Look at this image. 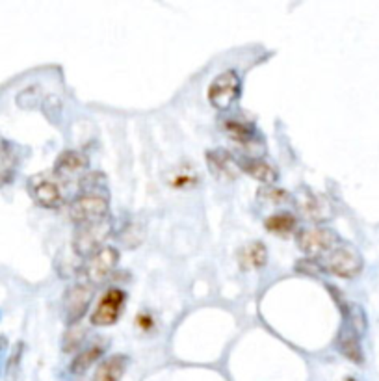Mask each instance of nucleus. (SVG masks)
Returning <instances> with one entry per match:
<instances>
[{
	"label": "nucleus",
	"mask_w": 379,
	"mask_h": 381,
	"mask_svg": "<svg viewBox=\"0 0 379 381\" xmlns=\"http://www.w3.org/2000/svg\"><path fill=\"white\" fill-rule=\"evenodd\" d=\"M110 193H108L106 177L101 171L86 173L80 179V192L73 199L69 216L77 225L99 222L110 216Z\"/></svg>",
	"instance_id": "obj_1"
},
{
	"label": "nucleus",
	"mask_w": 379,
	"mask_h": 381,
	"mask_svg": "<svg viewBox=\"0 0 379 381\" xmlns=\"http://www.w3.org/2000/svg\"><path fill=\"white\" fill-rule=\"evenodd\" d=\"M112 216H106V218L99 219V222L77 225V231H75V236H73V248H75L77 255L92 257L95 251L103 248V242L112 234Z\"/></svg>",
	"instance_id": "obj_2"
},
{
	"label": "nucleus",
	"mask_w": 379,
	"mask_h": 381,
	"mask_svg": "<svg viewBox=\"0 0 379 381\" xmlns=\"http://www.w3.org/2000/svg\"><path fill=\"white\" fill-rule=\"evenodd\" d=\"M316 260L322 272H329L338 277H354L363 268V257L357 248L349 244H338L328 255H323Z\"/></svg>",
	"instance_id": "obj_3"
},
{
	"label": "nucleus",
	"mask_w": 379,
	"mask_h": 381,
	"mask_svg": "<svg viewBox=\"0 0 379 381\" xmlns=\"http://www.w3.org/2000/svg\"><path fill=\"white\" fill-rule=\"evenodd\" d=\"M340 244L337 231L325 225H311L297 233V246L309 259H320Z\"/></svg>",
	"instance_id": "obj_4"
},
{
	"label": "nucleus",
	"mask_w": 379,
	"mask_h": 381,
	"mask_svg": "<svg viewBox=\"0 0 379 381\" xmlns=\"http://www.w3.org/2000/svg\"><path fill=\"white\" fill-rule=\"evenodd\" d=\"M119 262V251L112 246H104L99 251L87 257V262L80 270V279L97 286L99 283L106 281Z\"/></svg>",
	"instance_id": "obj_5"
},
{
	"label": "nucleus",
	"mask_w": 379,
	"mask_h": 381,
	"mask_svg": "<svg viewBox=\"0 0 379 381\" xmlns=\"http://www.w3.org/2000/svg\"><path fill=\"white\" fill-rule=\"evenodd\" d=\"M28 190L37 205L45 209H60L66 199L62 183L54 177V173H37L28 181Z\"/></svg>",
	"instance_id": "obj_6"
},
{
	"label": "nucleus",
	"mask_w": 379,
	"mask_h": 381,
	"mask_svg": "<svg viewBox=\"0 0 379 381\" xmlns=\"http://www.w3.org/2000/svg\"><path fill=\"white\" fill-rule=\"evenodd\" d=\"M240 75L235 69H227V71L220 73L211 82V86H209V101L218 110H227L240 97Z\"/></svg>",
	"instance_id": "obj_7"
},
{
	"label": "nucleus",
	"mask_w": 379,
	"mask_h": 381,
	"mask_svg": "<svg viewBox=\"0 0 379 381\" xmlns=\"http://www.w3.org/2000/svg\"><path fill=\"white\" fill-rule=\"evenodd\" d=\"M95 289L97 286H93L92 283H87L80 277L67 289L66 298H63V310H66V318L69 324H77L78 320H82V316L92 305Z\"/></svg>",
	"instance_id": "obj_8"
},
{
	"label": "nucleus",
	"mask_w": 379,
	"mask_h": 381,
	"mask_svg": "<svg viewBox=\"0 0 379 381\" xmlns=\"http://www.w3.org/2000/svg\"><path fill=\"white\" fill-rule=\"evenodd\" d=\"M125 301H127V292L121 289H108L103 296H101V300H99L97 307L89 316V320H92L93 325H112L113 322L118 320L119 316H121V310L125 307Z\"/></svg>",
	"instance_id": "obj_9"
},
{
	"label": "nucleus",
	"mask_w": 379,
	"mask_h": 381,
	"mask_svg": "<svg viewBox=\"0 0 379 381\" xmlns=\"http://www.w3.org/2000/svg\"><path fill=\"white\" fill-rule=\"evenodd\" d=\"M87 164H89V158L86 152L78 151V149H67L56 158L52 173L60 183H69V181L80 183V179L87 171Z\"/></svg>",
	"instance_id": "obj_10"
},
{
	"label": "nucleus",
	"mask_w": 379,
	"mask_h": 381,
	"mask_svg": "<svg viewBox=\"0 0 379 381\" xmlns=\"http://www.w3.org/2000/svg\"><path fill=\"white\" fill-rule=\"evenodd\" d=\"M108 339L106 337H99V339H93L89 344L86 346V348H82V350L78 351L77 356L73 357L71 365H69V370H71V374H77V376H80V374H84V372L89 368V366L93 365L95 361H99L101 357L104 356V351L108 350Z\"/></svg>",
	"instance_id": "obj_11"
},
{
	"label": "nucleus",
	"mask_w": 379,
	"mask_h": 381,
	"mask_svg": "<svg viewBox=\"0 0 379 381\" xmlns=\"http://www.w3.org/2000/svg\"><path fill=\"white\" fill-rule=\"evenodd\" d=\"M236 162H238V168L244 169L247 175H251V177L256 179L259 183H264V184H268V186L275 183L277 177H279L277 169L273 168L272 164L268 162V160H264V158L242 157V158H238Z\"/></svg>",
	"instance_id": "obj_12"
},
{
	"label": "nucleus",
	"mask_w": 379,
	"mask_h": 381,
	"mask_svg": "<svg viewBox=\"0 0 379 381\" xmlns=\"http://www.w3.org/2000/svg\"><path fill=\"white\" fill-rule=\"evenodd\" d=\"M128 368V357L125 353H113L104 357L92 381H121Z\"/></svg>",
	"instance_id": "obj_13"
},
{
	"label": "nucleus",
	"mask_w": 379,
	"mask_h": 381,
	"mask_svg": "<svg viewBox=\"0 0 379 381\" xmlns=\"http://www.w3.org/2000/svg\"><path fill=\"white\" fill-rule=\"evenodd\" d=\"M209 158V168L220 179H236L238 175V162L235 160L231 152L225 149H214L206 155Z\"/></svg>",
	"instance_id": "obj_14"
},
{
	"label": "nucleus",
	"mask_w": 379,
	"mask_h": 381,
	"mask_svg": "<svg viewBox=\"0 0 379 381\" xmlns=\"http://www.w3.org/2000/svg\"><path fill=\"white\" fill-rule=\"evenodd\" d=\"M19 169V152L11 143L0 140V186L10 184Z\"/></svg>",
	"instance_id": "obj_15"
},
{
	"label": "nucleus",
	"mask_w": 379,
	"mask_h": 381,
	"mask_svg": "<svg viewBox=\"0 0 379 381\" xmlns=\"http://www.w3.org/2000/svg\"><path fill=\"white\" fill-rule=\"evenodd\" d=\"M238 260H240V266L244 270H259L266 265L268 260V249L266 246L255 240V242H249L244 248L238 251Z\"/></svg>",
	"instance_id": "obj_16"
},
{
	"label": "nucleus",
	"mask_w": 379,
	"mask_h": 381,
	"mask_svg": "<svg viewBox=\"0 0 379 381\" xmlns=\"http://www.w3.org/2000/svg\"><path fill=\"white\" fill-rule=\"evenodd\" d=\"M337 348L352 361H363V350H361V344H359V333L354 327H349L346 324L342 325V329L337 337Z\"/></svg>",
	"instance_id": "obj_17"
},
{
	"label": "nucleus",
	"mask_w": 379,
	"mask_h": 381,
	"mask_svg": "<svg viewBox=\"0 0 379 381\" xmlns=\"http://www.w3.org/2000/svg\"><path fill=\"white\" fill-rule=\"evenodd\" d=\"M297 205H299V210H302L307 218L316 219V222L325 218V212H328L325 201H323L318 193L311 192V190L307 188L297 195Z\"/></svg>",
	"instance_id": "obj_18"
},
{
	"label": "nucleus",
	"mask_w": 379,
	"mask_h": 381,
	"mask_svg": "<svg viewBox=\"0 0 379 381\" xmlns=\"http://www.w3.org/2000/svg\"><path fill=\"white\" fill-rule=\"evenodd\" d=\"M225 131L232 140L240 143H249L256 134L255 125L246 119H240V117H229L225 121Z\"/></svg>",
	"instance_id": "obj_19"
},
{
	"label": "nucleus",
	"mask_w": 379,
	"mask_h": 381,
	"mask_svg": "<svg viewBox=\"0 0 379 381\" xmlns=\"http://www.w3.org/2000/svg\"><path fill=\"white\" fill-rule=\"evenodd\" d=\"M264 225H266L272 233L288 234V233H292V231H296L297 218L292 212L282 210V212H275V214H272L270 218H266Z\"/></svg>",
	"instance_id": "obj_20"
},
{
	"label": "nucleus",
	"mask_w": 379,
	"mask_h": 381,
	"mask_svg": "<svg viewBox=\"0 0 379 381\" xmlns=\"http://www.w3.org/2000/svg\"><path fill=\"white\" fill-rule=\"evenodd\" d=\"M23 351H25V344H23L21 341L11 348L10 357H8V361H6V381H17V377H19Z\"/></svg>",
	"instance_id": "obj_21"
},
{
	"label": "nucleus",
	"mask_w": 379,
	"mask_h": 381,
	"mask_svg": "<svg viewBox=\"0 0 379 381\" xmlns=\"http://www.w3.org/2000/svg\"><path fill=\"white\" fill-rule=\"evenodd\" d=\"M84 339H86V329H84L82 325L71 324L69 325V331H67L66 337H63V350H75V348L82 344Z\"/></svg>",
	"instance_id": "obj_22"
},
{
	"label": "nucleus",
	"mask_w": 379,
	"mask_h": 381,
	"mask_svg": "<svg viewBox=\"0 0 379 381\" xmlns=\"http://www.w3.org/2000/svg\"><path fill=\"white\" fill-rule=\"evenodd\" d=\"M259 193H261V198L264 199V201H273V203H285V201H288V192H285V190H275L272 188V186H266V188H261L259 190Z\"/></svg>",
	"instance_id": "obj_23"
},
{
	"label": "nucleus",
	"mask_w": 379,
	"mask_h": 381,
	"mask_svg": "<svg viewBox=\"0 0 379 381\" xmlns=\"http://www.w3.org/2000/svg\"><path fill=\"white\" fill-rule=\"evenodd\" d=\"M138 324L142 325V329H149V327H153V320H151V316L147 313H142L138 316Z\"/></svg>",
	"instance_id": "obj_24"
},
{
	"label": "nucleus",
	"mask_w": 379,
	"mask_h": 381,
	"mask_svg": "<svg viewBox=\"0 0 379 381\" xmlns=\"http://www.w3.org/2000/svg\"><path fill=\"white\" fill-rule=\"evenodd\" d=\"M346 381H355V380H352V377H349V380H346Z\"/></svg>",
	"instance_id": "obj_25"
}]
</instances>
